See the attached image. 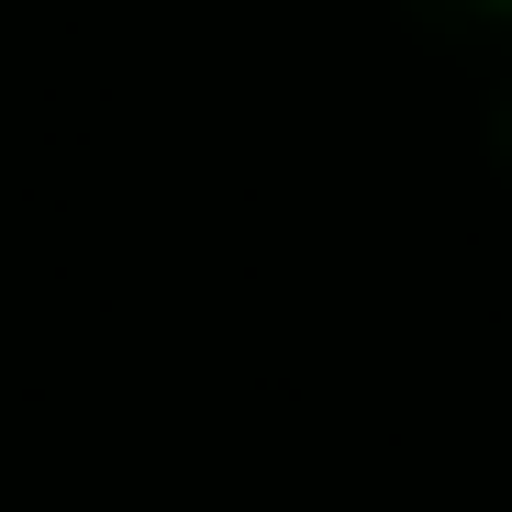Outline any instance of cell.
Here are the masks:
<instances>
[{"instance_id":"obj_1","label":"cell","mask_w":512,"mask_h":512,"mask_svg":"<svg viewBox=\"0 0 512 512\" xmlns=\"http://www.w3.org/2000/svg\"><path fill=\"white\" fill-rule=\"evenodd\" d=\"M412 23H435L446 45H490V56H512V0H401Z\"/></svg>"}]
</instances>
